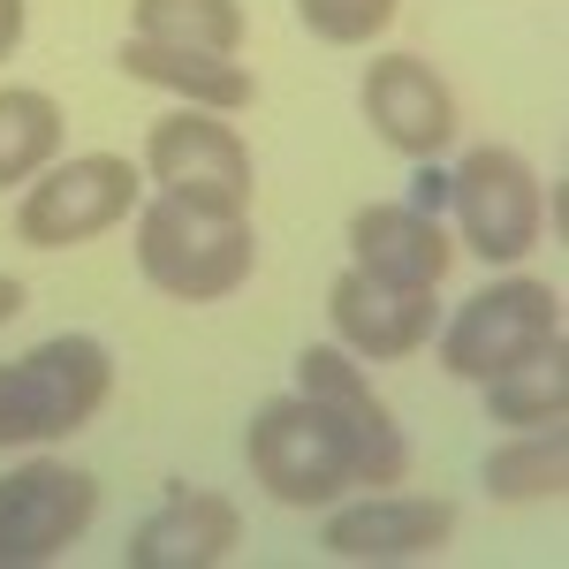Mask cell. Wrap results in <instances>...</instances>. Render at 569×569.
Returning a JSON list of instances; mask_svg holds the SVG:
<instances>
[{
	"mask_svg": "<svg viewBox=\"0 0 569 569\" xmlns=\"http://www.w3.org/2000/svg\"><path fill=\"white\" fill-rule=\"evenodd\" d=\"M61 152V107L31 84H0V190L31 182Z\"/></svg>",
	"mask_w": 569,
	"mask_h": 569,
	"instance_id": "19",
	"label": "cell"
},
{
	"mask_svg": "<svg viewBox=\"0 0 569 569\" xmlns=\"http://www.w3.org/2000/svg\"><path fill=\"white\" fill-rule=\"evenodd\" d=\"M137 266L160 297L176 305H220L228 289L251 281L259 266V236L243 213H206V206H182V198H152L137 213Z\"/></svg>",
	"mask_w": 569,
	"mask_h": 569,
	"instance_id": "1",
	"label": "cell"
},
{
	"mask_svg": "<svg viewBox=\"0 0 569 569\" xmlns=\"http://www.w3.org/2000/svg\"><path fill=\"white\" fill-rule=\"evenodd\" d=\"M486 410H493V426H517V433H531V426H562L569 418V350L547 342L539 357L493 372V380H486Z\"/></svg>",
	"mask_w": 569,
	"mask_h": 569,
	"instance_id": "16",
	"label": "cell"
},
{
	"mask_svg": "<svg viewBox=\"0 0 569 569\" xmlns=\"http://www.w3.org/2000/svg\"><path fill=\"white\" fill-rule=\"evenodd\" d=\"M327 319H335V342L350 357H410L440 335V297L350 266V273L327 289Z\"/></svg>",
	"mask_w": 569,
	"mask_h": 569,
	"instance_id": "10",
	"label": "cell"
},
{
	"mask_svg": "<svg viewBox=\"0 0 569 569\" xmlns=\"http://www.w3.org/2000/svg\"><path fill=\"white\" fill-rule=\"evenodd\" d=\"M137 176L122 152H77V160H53L31 190H23V206H16V236L31 243V251H69V243H91V236H107L114 220L137 206Z\"/></svg>",
	"mask_w": 569,
	"mask_h": 569,
	"instance_id": "5",
	"label": "cell"
},
{
	"mask_svg": "<svg viewBox=\"0 0 569 569\" xmlns=\"http://www.w3.org/2000/svg\"><path fill=\"white\" fill-rule=\"evenodd\" d=\"M16 311H23V281H16V273H0V327H8Z\"/></svg>",
	"mask_w": 569,
	"mask_h": 569,
	"instance_id": "23",
	"label": "cell"
},
{
	"mask_svg": "<svg viewBox=\"0 0 569 569\" xmlns=\"http://www.w3.org/2000/svg\"><path fill=\"white\" fill-rule=\"evenodd\" d=\"M486 493L493 501H562L569 493V433L562 426H531L509 448L486 456Z\"/></svg>",
	"mask_w": 569,
	"mask_h": 569,
	"instance_id": "17",
	"label": "cell"
},
{
	"mask_svg": "<svg viewBox=\"0 0 569 569\" xmlns=\"http://www.w3.org/2000/svg\"><path fill=\"white\" fill-rule=\"evenodd\" d=\"M350 243H357V266L380 273V281H410V289H440V273L456 266V243L433 213L418 206H365L350 220Z\"/></svg>",
	"mask_w": 569,
	"mask_h": 569,
	"instance_id": "15",
	"label": "cell"
},
{
	"mask_svg": "<svg viewBox=\"0 0 569 569\" xmlns=\"http://www.w3.org/2000/svg\"><path fill=\"white\" fill-rule=\"evenodd\" d=\"M107 388H114V357L91 335H53L23 350L16 365H0V448H31L91 426Z\"/></svg>",
	"mask_w": 569,
	"mask_h": 569,
	"instance_id": "2",
	"label": "cell"
},
{
	"mask_svg": "<svg viewBox=\"0 0 569 569\" xmlns=\"http://www.w3.org/2000/svg\"><path fill=\"white\" fill-rule=\"evenodd\" d=\"M122 77L152 91H176L182 107H206V114H236L259 99V77L236 61V53H198V46H152V39H122Z\"/></svg>",
	"mask_w": 569,
	"mask_h": 569,
	"instance_id": "14",
	"label": "cell"
},
{
	"mask_svg": "<svg viewBox=\"0 0 569 569\" xmlns=\"http://www.w3.org/2000/svg\"><path fill=\"white\" fill-rule=\"evenodd\" d=\"M456 539V501L440 493H372L357 509H335L319 547L335 562H418V555H440Z\"/></svg>",
	"mask_w": 569,
	"mask_h": 569,
	"instance_id": "11",
	"label": "cell"
},
{
	"mask_svg": "<svg viewBox=\"0 0 569 569\" xmlns=\"http://www.w3.org/2000/svg\"><path fill=\"white\" fill-rule=\"evenodd\" d=\"M365 122L380 130V144H395L402 160H433L456 137V91L433 61L418 53H380L365 69Z\"/></svg>",
	"mask_w": 569,
	"mask_h": 569,
	"instance_id": "12",
	"label": "cell"
},
{
	"mask_svg": "<svg viewBox=\"0 0 569 569\" xmlns=\"http://www.w3.org/2000/svg\"><path fill=\"white\" fill-rule=\"evenodd\" d=\"M448 206L463 220V243L493 266H517L539 243V220H547V190L531 176L525 152L509 144H479L463 152V168L448 176Z\"/></svg>",
	"mask_w": 569,
	"mask_h": 569,
	"instance_id": "7",
	"label": "cell"
},
{
	"mask_svg": "<svg viewBox=\"0 0 569 569\" xmlns=\"http://www.w3.org/2000/svg\"><path fill=\"white\" fill-rule=\"evenodd\" d=\"M395 8H402V0H297L305 31H311V39H327V46H365V39H380V31L395 23Z\"/></svg>",
	"mask_w": 569,
	"mask_h": 569,
	"instance_id": "20",
	"label": "cell"
},
{
	"mask_svg": "<svg viewBox=\"0 0 569 569\" xmlns=\"http://www.w3.org/2000/svg\"><path fill=\"white\" fill-rule=\"evenodd\" d=\"M410 206H418V213H440V206H448V176H440L433 160L410 176Z\"/></svg>",
	"mask_w": 569,
	"mask_h": 569,
	"instance_id": "21",
	"label": "cell"
},
{
	"mask_svg": "<svg viewBox=\"0 0 569 569\" xmlns=\"http://www.w3.org/2000/svg\"><path fill=\"white\" fill-rule=\"evenodd\" d=\"M16 39H23V0H0V61L16 53Z\"/></svg>",
	"mask_w": 569,
	"mask_h": 569,
	"instance_id": "22",
	"label": "cell"
},
{
	"mask_svg": "<svg viewBox=\"0 0 569 569\" xmlns=\"http://www.w3.org/2000/svg\"><path fill=\"white\" fill-rule=\"evenodd\" d=\"M99 517V479L69 463H23L0 479V569L69 555Z\"/></svg>",
	"mask_w": 569,
	"mask_h": 569,
	"instance_id": "9",
	"label": "cell"
},
{
	"mask_svg": "<svg viewBox=\"0 0 569 569\" xmlns=\"http://www.w3.org/2000/svg\"><path fill=\"white\" fill-rule=\"evenodd\" d=\"M144 168L152 182L182 198V206H206V213H251V152L243 137L228 130L206 107H182L168 122H152L144 137Z\"/></svg>",
	"mask_w": 569,
	"mask_h": 569,
	"instance_id": "8",
	"label": "cell"
},
{
	"mask_svg": "<svg viewBox=\"0 0 569 569\" xmlns=\"http://www.w3.org/2000/svg\"><path fill=\"white\" fill-rule=\"evenodd\" d=\"M130 39L243 53V0H130Z\"/></svg>",
	"mask_w": 569,
	"mask_h": 569,
	"instance_id": "18",
	"label": "cell"
},
{
	"mask_svg": "<svg viewBox=\"0 0 569 569\" xmlns=\"http://www.w3.org/2000/svg\"><path fill=\"white\" fill-rule=\"evenodd\" d=\"M297 395H311L327 410V426L342 433L357 486H402L410 479V440H402L388 402L365 388V372H357V357L342 342H311L297 357Z\"/></svg>",
	"mask_w": 569,
	"mask_h": 569,
	"instance_id": "6",
	"label": "cell"
},
{
	"mask_svg": "<svg viewBox=\"0 0 569 569\" xmlns=\"http://www.w3.org/2000/svg\"><path fill=\"white\" fill-rule=\"evenodd\" d=\"M243 547V509L228 501V493H206V486H190V493H168V509H152L130 539V569H213L228 562Z\"/></svg>",
	"mask_w": 569,
	"mask_h": 569,
	"instance_id": "13",
	"label": "cell"
},
{
	"mask_svg": "<svg viewBox=\"0 0 569 569\" xmlns=\"http://www.w3.org/2000/svg\"><path fill=\"white\" fill-rule=\"evenodd\" d=\"M243 463L281 509H327V501H342L357 486L350 448H342V433L327 426V410L311 395L266 402L251 418V433H243Z\"/></svg>",
	"mask_w": 569,
	"mask_h": 569,
	"instance_id": "3",
	"label": "cell"
},
{
	"mask_svg": "<svg viewBox=\"0 0 569 569\" xmlns=\"http://www.w3.org/2000/svg\"><path fill=\"white\" fill-rule=\"evenodd\" d=\"M547 342H562V297H555L547 281L509 273V281L479 289L471 305L440 327V365H448L456 380L486 388L493 372H509V365L539 357Z\"/></svg>",
	"mask_w": 569,
	"mask_h": 569,
	"instance_id": "4",
	"label": "cell"
}]
</instances>
